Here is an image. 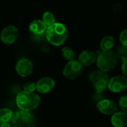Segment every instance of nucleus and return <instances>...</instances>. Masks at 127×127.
I'll list each match as a JSON object with an SVG mask.
<instances>
[{"instance_id":"1","label":"nucleus","mask_w":127,"mask_h":127,"mask_svg":"<svg viewBox=\"0 0 127 127\" xmlns=\"http://www.w3.org/2000/svg\"><path fill=\"white\" fill-rule=\"evenodd\" d=\"M46 37L52 45L56 46H61L68 37L67 29L62 23H55L52 26L47 27L46 31Z\"/></svg>"},{"instance_id":"2","label":"nucleus","mask_w":127,"mask_h":127,"mask_svg":"<svg viewBox=\"0 0 127 127\" xmlns=\"http://www.w3.org/2000/svg\"><path fill=\"white\" fill-rule=\"evenodd\" d=\"M41 101L40 97L34 94L27 91L20 92L16 98V102L21 111H31L38 107Z\"/></svg>"},{"instance_id":"3","label":"nucleus","mask_w":127,"mask_h":127,"mask_svg":"<svg viewBox=\"0 0 127 127\" xmlns=\"http://www.w3.org/2000/svg\"><path fill=\"white\" fill-rule=\"evenodd\" d=\"M117 58L116 54L111 50L102 51L96 58L97 67L99 70L107 73L112 70L117 64Z\"/></svg>"},{"instance_id":"4","label":"nucleus","mask_w":127,"mask_h":127,"mask_svg":"<svg viewBox=\"0 0 127 127\" xmlns=\"http://www.w3.org/2000/svg\"><path fill=\"white\" fill-rule=\"evenodd\" d=\"M11 122L14 127H35L36 126L34 115L29 111L21 110L13 113Z\"/></svg>"},{"instance_id":"5","label":"nucleus","mask_w":127,"mask_h":127,"mask_svg":"<svg viewBox=\"0 0 127 127\" xmlns=\"http://www.w3.org/2000/svg\"><path fill=\"white\" fill-rule=\"evenodd\" d=\"M90 79L96 92L99 94H101L108 87L109 82L107 73L101 70L93 71L90 74Z\"/></svg>"},{"instance_id":"6","label":"nucleus","mask_w":127,"mask_h":127,"mask_svg":"<svg viewBox=\"0 0 127 127\" xmlns=\"http://www.w3.org/2000/svg\"><path fill=\"white\" fill-rule=\"evenodd\" d=\"M83 72V66L78 61H69L63 71L64 76L68 79H76L82 75Z\"/></svg>"},{"instance_id":"7","label":"nucleus","mask_w":127,"mask_h":127,"mask_svg":"<svg viewBox=\"0 0 127 127\" xmlns=\"http://www.w3.org/2000/svg\"><path fill=\"white\" fill-rule=\"evenodd\" d=\"M19 37V30L14 26H8L5 27L1 32V40L8 45L13 44Z\"/></svg>"},{"instance_id":"8","label":"nucleus","mask_w":127,"mask_h":127,"mask_svg":"<svg viewBox=\"0 0 127 127\" xmlns=\"http://www.w3.org/2000/svg\"><path fill=\"white\" fill-rule=\"evenodd\" d=\"M108 89L114 93H120L127 89V79L123 76H115L109 79Z\"/></svg>"},{"instance_id":"9","label":"nucleus","mask_w":127,"mask_h":127,"mask_svg":"<svg viewBox=\"0 0 127 127\" xmlns=\"http://www.w3.org/2000/svg\"><path fill=\"white\" fill-rule=\"evenodd\" d=\"M16 71L22 77H27L33 71V64L28 58H20L16 64Z\"/></svg>"},{"instance_id":"10","label":"nucleus","mask_w":127,"mask_h":127,"mask_svg":"<svg viewBox=\"0 0 127 127\" xmlns=\"http://www.w3.org/2000/svg\"><path fill=\"white\" fill-rule=\"evenodd\" d=\"M97 109L104 114L111 115L117 111V106L116 103L111 99H103L97 102Z\"/></svg>"},{"instance_id":"11","label":"nucleus","mask_w":127,"mask_h":127,"mask_svg":"<svg viewBox=\"0 0 127 127\" xmlns=\"http://www.w3.org/2000/svg\"><path fill=\"white\" fill-rule=\"evenodd\" d=\"M55 82L54 79L50 77H43L36 83L37 90L41 94L49 93L55 88Z\"/></svg>"},{"instance_id":"12","label":"nucleus","mask_w":127,"mask_h":127,"mask_svg":"<svg viewBox=\"0 0 127 127\" xmlns=\"http://www.w3.org/2000/svg\"><path fill=\"white\" fill-rule=\"evenodd\" d=\"M96 61V55L90 50H85L81 52L79 56V62L82 66H90Z\"/></svg>"},{"instance_id":"13","label":"nucleus","mask_w":127,"mask_h":127,"mask_svg":"<svg viewBox=\"0 0 127 127\" xmlns=\"http://www.w3.org/2000/svg\"><path fill=\"white\" fill-rule=\"evenodd\" d=\"M111 123L114 127H126L127 126V114L123 111H116L111 116Z\"/></svg>"},{"instance_id":"14","label":"nucleus","mask_w":127,"mask_h":127,"mask_svg":"<svg viewBox=\"0 0 127 127\" xmlns=\"http://www.w3.org/2000/svg\"><path fill=\"white\" fill-rule=\"evenodd\" d=\"M47 29V26L40 20H33L29 25V31L35 34V35H40L46 32Z\"/></svg>"},{"instance_id":"15","label":"nucleus","mask_w":127,"mask_h":127,"mask_svg":"<svg viewBox=\"0 0 127 127\" xmlns=\"http://www.w3.org/2000/svg\"><path fill=\"white\" fill-rule=\"evenodd\" d=\"M115 45V40L113 36L106 35L100 41V48L102 51L111 50Z\"/></svg>"},{"instance_id":"16","label":"nucleus","mask_w":127,"mask_h":127,"mask_svg":"<svg viewBox=\"0 0 127 127\" xmlns=\"http://www.w3.org/2000/svg\"><path fill=\"white\" fill-rule=\"evenodd\" d=\"M13 116V111L8 108L0 109V123H9Z\"/></svg>"},{"instance_id":"17","label":"nucleus","mask_w":127,"mask_h":127,"mask_svg":"<svg viewBox=\"0 0 127 127\" xmlns=\"http://www.w3.org/2000/svg\"><path fill=\"white\" fill-rule=\"evenodd\" d=\"M61 55L65 60L69 61H73L75 58L74 51L70 47H68V46L64 47L61 49Z\"/></svg>"},{"instance_id":"18","label":"nucleus","mask_w":127,"mask_h":127,"mask_svg":"<svg viewBox=\"0 0 127 127\" xmlns=\"http://www.w3.org/2000/svg\"><path fill=\"white\" fill-rule=\"evenodd\" d=\"M43 22L47 27H49L55 23V18L52 13L46 11L43 14Z\"/></svg>"},{"instance_id":"19","label":"nucleus","mask_w":127,"mask_h":127,"mask_svg":"<svg viewBox=\"0 0 127 127\" xmlns=\"http://www.w3.org/2000/svg\"><path fill=\"white\" fill-rule=\"evenodd\" d=\"M117 58H118L122 62L127 60V46L120 45L117 49Z\"/></svg>"},{"instance_id":"20","label":"nucleus","mask_w":127,"mask_h":127,"mask_svg":"<svg viewBox=\"0 0 127 127\" xmlns=\"http://www.w3.org/2000/svg\"><path fill=\"white\" fill-rule=\"evenodd\" d=\"M119 107L121 111L127 114V96H122L119 99Z\"/></svg>"},{"instance_id":"21","label":"nucleus","mask_w":127,"mask_h":127,"mask_svg":"<svg viewBox=\"0 0 127 127\" xmlns=\"http://www.w3.org/2000/svg\"><path fill=\"white\" fill-rule=\"evenodd\" d=\"M23 88H24V91L34 93V91L35 90H37L36 83H34V82H27V83H26L24 85Z\"/></svg>"},{"instance_id":"22","label":"nucleus","mask_w":127,"mask_h":127,"mask_svg":"<svg viewBox=\"0 0 127 127\" xmlns=\"http://www.w3.org/2000/svg\"><path fill=\"white\" fill-rule=\"evenodd\" d=\"M120 41L121 45L127 46V29H124L120 34Z\"/></svg>"},{"instance_id":"23","label":"nucleus","mask_w":127,"mask_h":127,"mask_svg":"<svg viewBox=\"0 0 127 127\" xmlns=\"http://www.w3.org/2000/svg\"><path fill=\"white\" fill-rule=\"evenodd\" d=\"M121 70H122L123 76H125L127 79V60H125L122 62Z\"/></svg>"},{"instance_id":"24","label":"nucleus","mask_w":127,"mask_h":127,"mask_svg":"<svg viewBox=\"0 0 127 127\" xmlns=\"http://www.w3.org/2000/svg\"><path fill=\"white\" fill-rule=\"evenodd\" d=\"M0 127H11V124H10L9 123H1V125H0Z\"/></svg>"}]
</instances>
